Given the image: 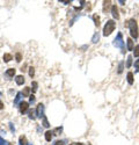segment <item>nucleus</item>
Instances as JSON below:
<instances>
[{"label":"nucleus","instance_id":"nucleus-1","mask_svg":"<svg viewBox=\"0 0 139 145\" xmlns=\"http://www.w3.org/2000/svg\"><path fill=\"white\" fill-rule=\"evenodd\" d=\"M125 27H129L130 28V34H131V37H133V38H137L138 37V25L137 22H136L135 19H130V20H128L126 22H125Z\"/></svg>","mask_w":139,"mask_h":145},{"label":"nucleus","instance_id":"nucleus-2","mask_svg":"<svg viewBox=\"0 0 139 145\" xmlns=\"http://www.w3.org/2000/svg\"><path fill=\"white\" fill-rule=\"evenodd\" d=\"M115 27H116L115 21H113V20L107 21L106 26H104V28H103V35H104V36H109V35L115 30Z\"/></svg>","mask_w":139,"mask_h":145},{"label":"nucleus","instance_id":"nucleus-3","mask_svg":"<svg viewBox=\"0 0 139 145\" xmlns=\"http://www.w3.org/2000/svg\"><path fill=\"white\" fill-rule=\"evenodd\" d=\"M28 108H29V103L28 102L22 101V102L20 103V113H21V114H25V113H27Z\"/></svg>","mask_w":139,"mask_h":145},{"label":"nucleus","instance_id":"nucleus-4","mask_svg":"<svg viewBox=\"0 0 139 145\" xmlns=\"http://www.w3.org/2000/svg\"><path fill=\"white\" fill-rule=\"evenodd\" d=\"M111 13H113V16H114V19L118 20V19H119V14H118V9H117L116 5H114V6L111 7Z\"/></svg>","mask_w":139,"mask_h":145},{"label":"nucleus","instance_id":"nucleus-5","mask_svg":"<svg viewBox=\"0 0 139 145\" xmlns=\"http://www.w3.org/2000/svg\"><path fill=\"white\" fill-rule=\"evenodd\" d=\"M110 1H103V12H108L109 10V7H110Z\"/></svg>","mask_w":139,"mask_h":145},{"label":"nucleus","instance_id":"nucleus-6","mask_svg":"<svg viewBox=\"0 0 139 145\" xmlns=\"http://www.w3.org/2000/svg\"><path fill=\"white\" fill-rule=\"evenodd\" d=\"M13 59V56L10 55V53H5L4 55V60L6 62V63H8V62H10Z\"/></svg>","mask_w":139,"mask_h":145},{"label":"nucleus","instance_id":"nucleus-7","mask_svg":"<svg viewBox=\"0 0 139 145\" xmlns=\"http://www.w3.org/2000/svg\"><path fill=\"white\" fill-rule=\"evenodd\" d=\"M128 49H129L130 51L135 49V48H133V41H132V38H130V37L128 38Z\"/></svg>","mask_w":139,"mask_h":145},{"label":"nucleus","instance_id":"nucleus-8","mask_svg":"<svg viewBox=\"0 0 139 145\" xmlns=\"http://www.w3.org/2000/svg\"><path fill=\"white\" fill-rule=\"evenodd\" d=\"M15 80H16V84L18 85H22L23 82H25V78H23V76H18Z\"/></svg>","mask_w":139,"mask_h":145},{"label":"nucleus","instance_id":"nucleus-9","mask_svg":"<svg viewBox=\"0 0 139 145\" xmlns=\"http://www.w3.org/2000/svg\"><path fill=\"white\" fill-rule=\"evenodd\" d=\"M128 82H129L130 85L133 84V73L132 72H129V73H128Z\"/></svg>","mask_w":139,"mask_h":145},{"label":"nucleus","instance_id":"nucleus-10","mask_svg":"<svg viewBox=\"0 0 139 145\" xmlns=\"http://www.w3.org/2000/svg\"><path fill=\"white\" fill-rule=\"evenodd\" d=\"M52 138V132L51 131H47L45 132V139H47V142H50Z\"/></svg>","mask_w":139,"mask_h":145},{"label":"nucleus","instance_id":"nucleus-11","mask_svg":"<svg viewBox=\"0 0 139 145\" xmlns=\"http://www.w3.org/2000/svg\"><path fill=\"white\" fill-rule=\"evenodd\" d=\"M6 74H7L8 77H14L15 70H14V69H8V70H7V72H6Z\"/></svg>","mask_w":139,"mask_h":145},{"label":"nucleus","instance_id":"nucleus-12","mask_svg":"<svg viewBox=\"0 0 139 145\" xmlns=\"http://www.w3.org/2000/svg\"><path fill=\"white\" fill-rule=\"evenodd\" d=\"M20 144L21 145H27V138L25 136H21L20 137Z\"/></svg>","mask_w":139,"mask_h":145},{"label":"nucleus","instance_id":"nucleus-13","mask_svg":"<svg viewBox=\"0 0 139 145\" xmlns=\"http://www.w3.org/2000/svg\"><path fill=\"white\" fill-rule=\"evenodd\" d=\"M43 110V104L39 103L38 106H37V114H38V116H41V111Z\"/></svg>","mask_w":139,"mask_h":145},{"label":"nucleus","instance_id":"nucleus-14","mask_svg":"<svg viewBox=\"0 0 139 145\" xmlns=\"http://www.w3.org/2000/svg\"><path fill=\"white\" fill-rule=\"evenodd\" d=\"M93 19H94V21H95V26L96 27L100 26V18H99L97 15H94V16H93Z\"/></svg>","mask_w":139,"mask_h":145},{"label":"nucleus","instance_id":"nucleus-15","mask_svg":"<svg viewBox=\"0 0 139 145\" xmlns=\"http://www.w3.org/2000/svg\"><path fill=\"white\" fill-rule=\"evenodd\" d=\"M133 50H135V51H133V55H135V57H138V56H139V45H136Z\"/></svg>","mask_w":139,"mask_h":145},{"label":"nucleus","instance_id":"nucleus-16","mask_svg":"<svg viewBox=\"0 0 139 145\" xmlns=\"http://www.w3.org/2000/svg\"><path fill=\"white\" fill-rule=\"evenodd\" d=\"M131 64H132V57L129 56V57H128V62H126V68H130Z\"/></svg>","mask_w":139,"mask_h":145},{"label":"nucleus","instance_id":"nucleus-17","mask_svg":"<svg viewBox=\"0 0 139 145\" xmlns=\"http://www.w3.org/2000/svg\"><path fill=\"white\" fill-rule=\"evenodd\" d=\"M15 58H16V62H19V63H20L21 59H22V55H21L20 52H18L16 55H15Z\"/></svg>","mask_w":139,"mask_h":145},{"label":"nucleus","instance_id":"nucleus-18","mask_svg":"<svg viewBox=\"0 0 139 145\" xmlns=\"http://www.w3.org/2000/svg\"><path fill=\"white\" fill-rule=\"evenodd\" d=\"M34 68H30V69H29V76H30L31 78H33L34 77V74H35V71H34Z\"/></svg>","mask_w":139,"mask_h":145},{"label":"nucleus","instance_id":"nucleus-19","mask_svg":"<svg viewBox=\"0 0 139 145\" xmlns=\"http://www.w3.org/2000/svg\"><path fill=\"white\" fill-rule=\"evenodd\" d=\"M135 68H136V70H137V71L139 72V59L135 62Z\"/></svg>","mask_w":139,"mask_h":145},{"label":"nucleus","instance_id":"nucleus-20","mask_svg":"<svg viewBox=\"0 0 139 145\" xmlns=\"http://www.w3.org/2000/svg\"><path fill=\"white\" fill-rule=\"evenodd\" d=\"M29 90H30L29 87H26V88H25V91H23V94H25L26 96H28V94H29Z\"/></svg>","mask_w":139,"mask_h":145},{"label":"nucleus","instance_id":"nucleus-21","mask_svg":"<svg viewBox=\"0 0 139 145\" xmlns=\"http://www.w3.org/2000/svg\"><path fill=\"white\" fill-rule=\"evenodd\" d=\"M53 145H65V143H64L63 141H57Z\"/></svg>","mask_w":139,"mask_h":145},{"label":"nucleus","instance_id":"nucleus-22","mask_svg":"<svg viewBox=\"0 0 139 145\" xmlns=\"http://www.w3.org/2000/svg\"><path fill=\"white\" fill-rule=\"evenodd\" d=\"M33 87H34V88H33V91H36V90H37V82H36V81H34V82H33Z\"/></svg>","mask_w":139,"mask_h":145},{"label":"nucleus","instance_id":"nucleus-23","mask_svg":"<svg viewBox=\"0 0 139 145\" xmlns=\"http://www.w3.org/2000/svg\"><path fill=\"white\" fill-rule=\"evenodd\" d=\"M44 127H49V123H48V120H47V117H44Z\"/></svg>","mask_w":139,"mask_h":145},{"label":"nucleus","instance_id":"nucleus-24","mask_svg":"<svg viewBox=\"0 0 139 145\" xmlns=\"http://www.w3.org/2000/svg\"><path fill=\"white\" fill-rule=\"evenodd\" d=\"M122 71H123V63H121V65H119V68H118V73H121Z\"/></svg>","mask_w":139,"mask_h":145},{"label":"nucleus","instance_id":"nucleus-25","mask_svg":"<svg viewBox=\"0 0 139 145\" xmlns=\"http://www.w3.org/2000/svg\"><path fill=\"white\" fill-rule=\"evenodd\" d=\"M70 145H84L82 143H72V144H70Z\"/></svg>","mask_w":139,"mask_h":145},{"label":"nucleus","instance_id":"nucleus-26","mask_svg":"<svg viewBox=\"0 0 139 145\" xmlns=\"http://www.w3.org/2000/svg\"><path fill=\"white\" fill-rule=\"evenodd\" d=\"M2 108H4V103H2V102H1V101H0V110H1V109H2Z\"/></svg>","mask_w":139,"mask_h":145},{"label":"nucleus","instance_id":"nucleus-27","mask_svg":"<svg viewBox=\"0 0 139 145\" xmlns=\"http://www.w3.org/2000/svg\"><path fill=\"white\" fill-rule=\"evenodd\" d=\"M34 100H35V96L31 95V96H30V101H34Z\"/></svg>","mask_w":139,"mask_h":145}]
</instances>
